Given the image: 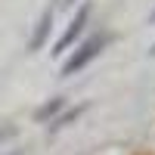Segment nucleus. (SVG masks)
<instances>
[{
    "label": "nucleus",
    "mask_w": 155,
    "mask_h": 155,
    "mask_svg": "<svg viewBox=\"0 0 155 155\" xmlns=\"http://www.w3.org/2000/svg\"><path fill=\"white\" fill-rule=\"evenodd\" d=\"M109 31H99V34H90L87 37V41L81 44V47H78L74 50V53L65 59V65H62V74H74V71H81V68H87L90 65V62H93L99 53H102V47H106L109 44Z\"/></svg>",
    "instance_id": "f257e3e1"
},
{
    "label": "nucleus",
    "mask_w": 155,
    "mask_h": 155,
    "mask_svg": "<svg viewBox=\"0 0 155 155\" xmlns=\"http://www.w3.org/2000/svg\"><path fill=\"white\" fill-rule=\"evenodd\" d=\"M90 9H93L90 3H81V6H78V12H74V19L68 22V28H65V34H62L59 41H56V50H53V53H62V50H68V47L74 44V37H78V34L84 31V25H87V19H90Z\"/></svg>",
    "instance_id": "f03ea898"
},
{
    "label": "nucleus",
    "mask_w": 155,
    "mask_h": 155,
    "mask_svg": "<svg viewBox=\"0 0 155 155\" xmlns=\"http://www.w3.org/2000/svg\"><path fill=\"white\" fill-rule=\"evenodd\" d=\"M50 28H53V6L44 9V16H41V22H37V28H34V34H31L28 47H31V50H41L44 41H47V34H50Z\"/></svg>",
    "instance_id": "7ed1b4c3"
},
{
    "label": "nucleus",
    "mask_w": 155,
    "mask_h": 155,
    "mask_svg": "<svg viewBox=\"0 0 155 155\" xmlns=\"http://www.w3.org/2000/svg\"><path fill=\"white\" fill-rule=\"evenodd\" d=\"M84 112H87V102H84V106H74V109H68L65 115H59V118H56L53 124H50V130H59V127H65L68 121H74L78 115H84Z\"/></svg>",
    "instance_id": "20e7f679"
},
{
    "label": "nucleus",
    "mask_w": 155,
    "mask_h": 155,
    "mask_svg": "<svg viewBox=\"0 0 155 155\" xmlns=\"http://www.w3.org/2000/svg\"><path fill=\"white\" fill-rule=\"evenodd\" d=\"M62 106H65V102H62V96H56V99H50L47 106H41V109H37V115H34V118H37V121H47L50 115H56Z\"/></svg>",
    "instance_id": "39448f33"
},
{
    "label": "nucleus",
    "mask_w": 155,
    "mask_h": 155,
    "mask_svg": "<svg viewBox=\"0 0 155 155\" xmlns=\"http://www.w3.org/2000/svg\"><path fill=\"white\" fill-rule=\"evenodd\" d=\"M62 3H65V6H71V3H74V0H62Z\"/></svg>",
    "instance_id": "423d86ee"
},
{
    "label": "nucleus",
    "mask_w": 155,
    "mask_h": 155,
    "mask_svg": "<svg viewBox=\"0 0 155 155\" xmlns=\"http://www.w3.org/2000/svg\"><path fill=\"white\" fill-rule=\"evenodd\" d=\"M9 155H22V152H19V149H16V152H9Z\"/></svg>",
    "instance_id": "0eeeda50"
},
{
    "label": "nucleus",
    "mask_w": 155,
    "mask_h": 155,
    "mask_svg": "<svg viewBox=\"0 0 155 155\" xmlns=\"http://www.w3.org/2000/svg\"><path fill=\"white\" fill-rule=\"evenodd\" d=\"M149 53H152V56H155V47H152V50H149Z\"/></svg>",
    "instance_id": "6e6552de"
},
{
    "label": "nucleus",
    "mask_w": 155,
    "mask_h": 155,
    "mask_svg": "<svg viewBox=\"0 0 155 155\" xmlns=\"http://www.w3.org/2000/svg\"><path fill=\"white\" fill-rule=\"evenodd\" d=\"M140 155H152V152H140Z\"/></svg>",
    "instance_id": "1a4fd4ad"
},
{
    "label": "nucleus",
    "mask_w": 155,
    "mask_h": 155,
    "mask_svg": "<svg viewBox=\"0 0 155 155\" xmlns=\"http://www.w3.org/2000/svg\"><path fill=\"white\" fill-rule=\"evenodd\" d=\"M152 22H155V12H152Z\"/></svg>",
    "instance_id": "9d476101"
}]
</instances>
